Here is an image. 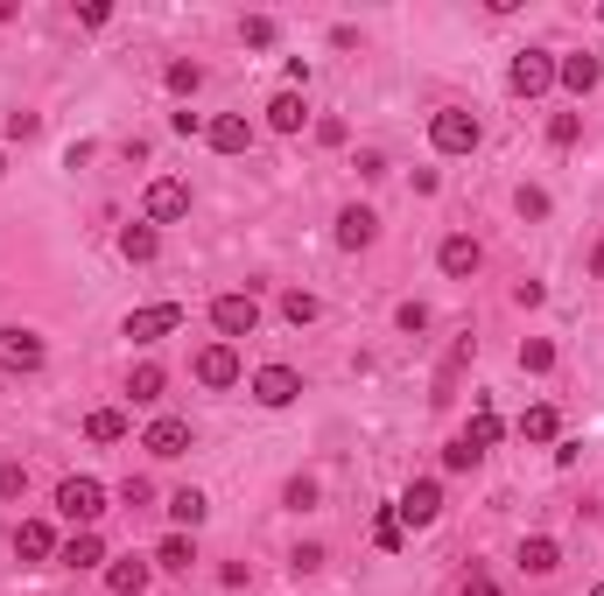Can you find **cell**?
<instances>
[{
    "label": "cell",
    "mask_w": 604,
    "mask_h": 596,
    "mask_svg": "<svg viewBox=\"0 0 604 596\" xmlns=\"http://www.w3.org/2000/svg\"><path fill=\"white\" fill-rule=\"evenodd\" d=\"M555 85H563V92H577V99H591L597 85H604V56H597V50H569V56H555Z\"/></svg>",
    "instance_id": "52a82bcc"
},
{
    "label": "cell",
    "mask_w": 604,
    "mask_h": 596,
    "mask_svg": "<svg viewBox=\"0 0 604 596\" xmlns=\"http://www.w3.org/2000/svg\"><path fill=\"white\" fill-rule=\"evenodd\" d=\"M211 323H218V337H226V345H232V337H254V331H260L254 288H226V295L211 302Z\"/></svg>",
    "instance_id": "7a4b0ae2"
},
{
    "label": "cell",
    "mask_w": 604,
    "mask_h": 596,
    "mask_svg": "<svg viewBox=\"0 0 604 596\" xmlns=\"http://www.w3.org/2000/svg\"><path fill=\"white\" fill-rule=\"evenodd\" d=\"M204 141H211L218 155H246V147H254V119L246 113H218L211 127H204Z\"/></svg>",
    "instance_id": "9a60e30c"
},
{
    "label": "cell",
    "mask_w": 604,
    "mask_h": 596,
    "mask_svg": "<svg viewBox=\"0 0 604 596\" xmlns=\"http://www.w3.org/2000/svg\"><path fill=\"white\" fill-rule=\"evenodd\" d=\"M521 569L527 575H555L563 569V547H555L549 533H535V541H521Z\"/></svg>",
    "instance_id": "7402d4cb"
},
{
    "label": "cell",
    "mask_w": 604,
    "mask_h": 596,
    "mask_svg": "<svg viewBox=\"0 0 604 596\" xmlns=\"http://www.w3.org/2000/svg\"><path fill=\"white\" fill-rule=\"evenodd\" d=\"M549 141H555V147H577V141H583V119H577V113H555V119H549Z\"/></svg>",
    "instance_id": "1f68e13d"
},
{
    "label": "cell",
    "mask_w": 604,
    "mask_h": 596,
    "mask_svg": "<svg viewBox=\"0 0 604 596\" xmlns=\"http://www.w3.org/2000/svg\"><path fill=\"white\" fill-rule=\"evenodd\" d=\"M303 119H309L303 92H288V85H282V92L268 99V127H274V133H303Z\"/></svg>",
    "instance_id": "ffe728a7"
},
{
    "label": "cell",
    "mask_w": 604,
    "mask_h": 596,
    "mask_svg": "<svg viewBox=\"0 0 604 596\" xmlns=\"http://www.w3.org/2000/svg\"><path fill=\"white\" fill-rule=\"evenodd\" d=\"M204 513H211V498H204L197 484L169 491V519H176V533H197V527H204Z\"/></svg>",
    "instance_id": "ac0fdd59"
},
{
    "label": "cell",
    "mask_w": 604,
    "mask_h": 596,
    "mask_svg": "<svg viewBox=\"0 0 604 596\" xmlns=\"http://www.w3.org/2000/svg\"><path fill=\"white\" fill-rule=\"evenodd\" d=\"M190 561H197V541H190V533H169V541L155 547V569H176V575H183Z\"/></svg>",
    "instance_id": "d4e9b609"
},
{
    "label": "cell",
    "mask_w": 604,
    "mask_h": 596,
    "mask_svg": "<svg viewBox=\"0 0 604 596\" xmlns=\"http://www.w3.org/2000/svg\"><path fill=\"white\" fill-rule=\"evenodd\" d=\"M169 331H183V302H149V309L127 316V337H134V345H162Z\"/></svg>",
    "instance_id": "30bf717a"
},
{
    "label": "cell",
    "mask_w": 604,
    "mask_h": 596,
    "mask_svg": "<svg viewBox=\"0 0 604 596\" xmlns=\"http://www.w3.org/2000/svg\"><path fill=\"white\" fill-rule=\"evenodd\" d=\"M345 133H351L345 119H317V141H323V147H337V141H345Z\"/></svg>",
    "instance_id": "f6af8a7d"
},
{
    "label": "cell",
    "mask_w": 604,
    "mask_h": 596,
    "mask_svg": "<svg viewBox=\"0 0 604 596\" xmlns=\"http://www.w3.org/2000/svg\"><path fill=\"white\" fill-rule=\"evenodd\" d=\"M288 569H296V575H317V569H323V547H317V541H303L296 555H288Z\"/></svg>",
    "instance_id": "f35d334b"
},
{
    "label": "cell",
    "mask_w": 604,
    "mask_h": 596,
    "mask_svg": "<svg viewBox=\"0 0 604 596\" xmlns=\"http://www.w3.org/2000/svg\"><path fill=\"white\" fill-rule=\"evenodd\" d=\"M162 386H169V379H162V365H134L127 393H134V407H155V400H162Z\"/></svg>",
    "instance_id": "4316f807"
},
{
    "label": "cell",
    "mask_w": 604,
    "mask_h": 596,
    "mask_svg": "<svg viewBox=\"0 0 604 596\" xmlns=\"http://www.w3.org/2000/svg\"><path fill=\"white\" fill-rule=\"evenodd\" d=\"M85 436H92V442H120L127 436V414L120 407H92V414H85Z\"/></svg>",
    "instance_id": "484cf974"
},
{
    "label": "cell",
    "mask_w": 604,
    "mask_h": 596,
    "mask_svg": "<svg viewBox=\"0 0 604 596\" xmlns=\"http://www.w3.org/2000/svg\"><path fill=\"white\" fill-rule=\"evenodd\" d=\"M506 85L521 99H541L555 85V50H513V70H506Z\"/></svg>",
    "instance_id": "5b68a950"
},
{
    "label": "cell",
    "mask_w": 604,
    "mask_h": 596,
    "mask_svg": "<svg viewBox=\"0 0 604 596\" xmlns=\"http://www.w3.org/2000/svg\"><path fill=\"white\" fill-rule=\"evenodd\" d=\"M555 365V345H549V337H527V345H521V372H549Z\"/></svg>",
    "instance_id": "4dcf8cb0"
},
{
    "label": "cell",
    "mask_w": 604,
    "mask_h": 596,
    "mask_svg": "<svg viewBox=\"0 0 604 596\" xmlns=\"http://www.w3.org/2000/svg\"><path fill=\"white\" fill-rule=\"evenodd\" d=\"M141 218H149V225H176V218H190V183H183V176H155L149 197H141Z\"/></svg>",
    "instance_id": "277c9868"
},
{
    "label": "cell",
    "mask_w": 604,
    "mask_h": 596,
    "mask_svg": "<svg viewBox=\"0 0 604 596\" xmlns=\"http://www.w3.org/2000/svg\"><path fill=\"white\" fill-rule=\"evenodd\" d=\"M190 442H197V436H190V422H176V414H162V422H149V436H141V450L169 464V456H183Z\"/></svg>",
    "instance_id": "5bb4252c"
},
{
    "label": "cell",
    "mask_w": 604,
    "mask_h": 596,
    "mask_svg": "<svg viewBox=\"0 0 604 596\" xmlns=\"http://www.w3.org/2000/svg\"><path fill=\"white\" fill-rule=\"evenodd\" d=\"M591 274L604 281V238H597V246H591Z\"/></svg>",
    "instance_id": "7dc6e473"
},
{
    "label": "cell",
    "mask_w": 604,
    "mask_h": 596,
    "mask_svg": "<svg viewBox=\"0 0 604 596\" xmlns=\"http://www.w3.org/2000/svg\"><path fill=\"white\" fill-rule=\"evenodd\" d=\"M56 513H64L70 527L92 533L99 513H106V484H99V477H64V484H56Z\"/></svg>",
    "instance_id": "6da1fadb"
},
{
    "label": "cell",
    "mask_w": 604,
    "mask_h": 596,
    "mask_svg": "<svg viewBox=\"0 0 604 596\" xmlns=\"http://www.w3.org/2000/svg\"><path fill=\"white\" fill-rule=\"evenodd\" d=\"M513 211H521V218H549V190L521 183V197H513Z\"/></svg>",
    "instance_id": "d6a6232c"
},
{
    "label": "cell",
    "mask_w": 604,
    "mask_h": 596,
    "mask_svg": "<svg viewBox=\"0 0 604 596\" xmlns=\"http://www.w3.org/2000/svg\"><path fill=\"white\" fill-rule=\"evenodd\" d=\"M162 85H169L176 99H190V92H197V85H204V64H190V56H176V64L162 70Z\"/></svg>",
    "instance_id": "83f0119b"
},
{
    "label": "cell",
    "mask_w": 604,
    "mask_h": 596,
    "mask_svg": "<svg viewBox=\"0 0 604 596\" xmlns=\"http://www.w3.org/2000/svg\"><path fill=\"white\" fill-rule=\"evenodd\" d=\"M373 541L387 547V555H394V547H401V513H394V505H387V513L373 519Z\"/></svg>",
    "instance_id": "836d02e7"
},
{
    "label": "cell",
    "mask_w": 604,
    "mask_h": 596,
    "mask_svg": "<svg viewBox=\"0 0 604 596\" xmlns=\"http://www.w3.org/2000/svg\"><path fill=\"white\" fill-rule=\"evenodd\" d=\"M78 22H85V28H106V22H113V8H106V0H85Z\"/></svg>",
    "instance_id": "60d3db41"
},
{
    "label": "cell",
    "mask_w": 604,
    "mask_h": 596,
    "mask_svg": "<svg viewBox=\"0 0 604 596\" xmlns=\"http://www.w3.org/2000/svg\"><path fill=\"white\" fill-rule=\"evenodd\" d=\"M42 133V113H8V141H36Z\"/></svg>",
    "instance_id": "8d00e7d4"
},
{
    "label": "cell",
    "mask_w": 604,
    "mask_h": 596,
    "mask_svg": "<svg viewBox=\"0 0 604 596\" xmlns=\"http://www.w3.org/2000/svg\"><path fill=\"white\" fill-rule=\"evenodd\" d=\"M0 176H8V155H0Z\"/></svg>",
    "instance_id": "c3c4849f"
},
{
    "label": "cell",
    "mask_w": 604,
    "mask_h": 596,
    "mask_svg": "<svg viewBox=\"0 0 604 596\" xmlns=\"http://www.w3.org/2000/svg\"><path fill=\"white\" fill-rule=\"evenodd\" d=\"M464 596H499V583H492V575H471V583H464Z\"/></svg>",
    "instance_id": "bcb514c9"
},
{
    "label": "cell",
    "mask_w": 604,
    "mask_h": 596,
    "mask_svg": "<svg viewBox=\"0 0 604 596\" xmlns=\"http://www.w3.org/2000/svg\"><path fill=\"white\" fill-rule=\"evenodd\" d=\"M246 393H254L260 407H296V400H303V372L296 365H260Z\"/></svg>",
    "instance_id": "8992f818"
},
{
    "label": "cell",
    "mask_w": 604,
    "mask_h": 596,
    "mask_svg": "<svg viewBox=\"0 0 604 596\" xmlns=\"http://www.w3.org/2000/svg\"><path fill=\"white\" fill-rule=\"evenodd\" d=\"M597 22H604V8H597Z\"/></svg>",
    "instance_id": "f907efd6"
},
{
    "label": "cell",
    "mask_w": 604,
    "mask_h": 596,
    "mask_svg": "<svg viewBox=\"0 0 604 596\" xmlns=\"http://www.w3.org/2000/svg\"><path fill=\"white\" fill-rule=\"evenodd\" d=\"M282 316H288V323H296V331H303V323H317V316H323V302H317V295H309V288H288V295H282Z\"/></svg>",
    "instance_id": "f1b7e54d"
},
{
    "label": "cell",
    "mask_w": 604,
    "mask_h": 596,
    "mask_svg": "<svg viewBox=\"0 0 604 596\" xmlns=\"http://www.w3.org/2000/svg\"><path fill=\"white\" fill-rule=\"evenodd\" d=\"M436 267H444L450 281H471V274H478V267H485V246H478V238H471V232H450L444 246H436Z\"/></svg>",
    "instance_id": "7c38bea8"
},
{
    "label": "cell",
    "mask_w": 604,
    "mask_h": 596,
    "mask_svg": "<svg viewBox=\"0 0 604 596\" xmlns=\"http://www.w3.org/2000/svg\"><path fill=\"white\" fill-rule=\"evenodd\" d=\"M240 345H226V337H218V345H204L197 351V386H211V393H226V386H240Z\"/></svg>",
    "instance_id": "9c48e42d"
},
{
    "label": "cell",
    "mask_w": 604,
    "mask_h": 596,
    "mask_svg": "<svg viewBox=\"0 0 604 596\" xmlns=\"http://www.w3.org/2000/svg\"><path fill=\"white\" fill-rule=\"evenodd\" d=\"M14 555L22 561H50L56 555V527L50 519H22V527H14Z\"/></svg>",
    "instance_id": "2e32d148"
},
{
    "label": "cell",
    "mask_w": 604,
    "mask_h": 596,
    "mask_svg": "<svg viewBox=\"0 0 604 596\" xmlns=\"http://www.w3.org/2000/svg\"><path fill=\"white\" fill-rule=\"evenodd\" d=\"M0 372H14V379L42 372V337L22 331V323H8V331H0Z\"/></svg>",
    "instance_id": "ba28073f"
},
{
    "label": "cell",
    "mask_w": 604,
    "mask_h": 596,
    "mask_svg": "<svg viewBox=\"0 0 604 596\" xmlns=\"http://www.w3.org/2000/svg\"><path fill=\"white\" fill-rule=\"evenodd\" d=\"M240 36H246V50H268V42H274V22H268V14H246Z\"/></svg>",
    "instance_id": "e575fe53"
},
{
    "label": "cell",
    "mask_w": 604,
    "mask_h": 596,
    "mask_svg": "<svg viewBox=\"0 0 604 596\" xmlns=\"http://www.w3.org/2000/svg\"><path fill=\"white\" fill-rule=\"evenodd\" d=\"M282 505H288V513H317V477H288Z\"/></svg>",
    "instance_id": "f546056e"
},
{
    "label": "cell",
    "mask_w": 604,
    "mask_h": 596,
    "mask_svg": "<svg viewBox=\"0 0 604 596\" xmlns=\"http://www.w3.org/2000/svg\"><path fill=\"white\" fill-rule=\"evenodd\" d=\"M380 238V211H365V204H345V211H337V246L345 252H365Z\"/></svg>",
    "instance_id": "4fadbf2b"
},
{
    "label": "cell",
    "mask_w": 604,
    "mask_h": 596,
    "mask_svg": "<svg viewBox=\"0 0 604 596\" xmlns=\"http://www.w3.org/2000/svg\"><path fill=\"white\" fill-rule=\"evenodd\" d=\"M120 498H127V505H149V498H155V484H149V477H127Z\"/></svg>",
    "instance_id": "ee69618b"
},
{
    "label": "cell",
    "mask_w": 604,
    "mask_h": 596,
    "mask_svg": "<svg viewBox=\"0 0 604 596\" xmlns=\"http://www.w3.org/2000/svg\"><path fill=\"white\" fill-rule=\"evenodd\" d=\"M478 113H464V106H444L429 119V141H436V155H471V147H478Z\"/></svg>",
    "instance_id": "3957f363"
},
{
    "label": "cell",
    "mask_w": 604,
    "mask_h": 596,
    "mask_svg": "<svg viewBox=\"0 0 604 596\" xmlns=\"http://www.w3.org/2000/svg\"><path fill=\"white\" fill-rule=\"evenodd\" d=\"M521 436L527 442H563V414H555L549 400H535V407L521 414Z\"/></svg>",
    "instance_id": "44dd1931"
},
{
    "label": "cell",
    "mask_w": 604,
    "mask_h": 596,
    "mask_svg": "<svg viewBox=\"0 0 604 596\" xmlns=\"http://www.w3.org/2000/svg\"><path fill=\"white\" fill-rule=\"evenodd\" d=\"M513 302H521V309H541V302H549V288H541V281H521V288H513Z\"/></svg>",
    "instance_id": "7bdbcfd3"
},
{
    "label": "cell",
    "mask_w": 604,
    "mask_h": 596,
    "mask_svg": "<svg viewBox=\"0 0 604 596\" xmlns=\"http://www.w3.org/2000/svg\"><path fill=\"white\" fill-rule=\"evenodd\" d=\"M56 555H64L70 569H99V561H106V541H99V533H70Z\"/></svg>",
    "instance_id": "cb8c5ba5"
},
{
    "label": "cell",
    "mask_w": 604,
    "mask_h": 596,
    "mask_svg": "<svg viewBox=\"0 0 604 596\" xmlns=\"http://www.w3.org/2000/svg\"><path fill=\"white\" fill-rule=\"evenodd\" d=\"M359 176H365V183H373V176H387V155H380V147H359Z\"/></svg>",
    "instance_id": "b9f144b4"
},
{
    "label": "cell",
    "mask_w": 604,
    "mask_h": 596,
    "mask_svg": "<svg viewBox=\"0 0 604 596\" xmlns=\"http://www.w3.org/2000/svg\"><path fill=\"white\" fill-rule=\"evenodd\" d=\"M162 252V232L149 225V218H141V225H120V260H134V267H149Z\"/></svg>",
    "instance_id": "d6986e66"
},
{
    "label": "cell",
    "mask_w": 604,
    "mask_h": 596,
    "mask_svg": "<svg viewBox=\"0 0 604 596\" xmlns=\"http://www.w3.org/2000/svg\"><path fill=\"white\" fill-rule=\"evenodd\" d=\"M591 596H604V583H597V589H591Z\"/></svg>",
    "instance_id": "681fc988"
},
{
    "label": "cell",
    "mask_w": 604,
    "mask_h": 596,
    "mask_svg": "<svg viewBox=\"0 0 604 596\" xmlns=\"http://www.w3.org/2000/svg\"><path fill=\"white\" fill-rule=\"evenodd\" d=\"M394 513H401V527H436V513H444V484H436V477H415Z\"/></svg>",
    "instance_id": "8fae6325"
},
{
    "label": "cell",
    "mask_w": 604,
    "mask_h": 596,
    "mask_svg": "<svg viewBox=\"0 0 604 596\" xmlns=\"http://www.w3.org/2000/svg\"><path fill=\"white\" fill-rule=\"evenodd\" d=\"M394 323H401L408 337H422V331H429V309H422V302H401V309H394Z\"/></svg>",
    "instance_id": "d590c367"
},
{
    "label": "cell",
    "mask_w": 604,
    "mask_h": 596,
    "mask_svg": "<svg viewBox=\"0 0 604 596\" xmlns=\"http://www.w3.org/2000/svg\"><path fill=\"white\" fill-rule=\"evenodd\" d=\"M499 436H506V428H499V414H492V400H485V393H478V414H471V428H464V442H471V450H478V456H485V450H492V442H499Z\"/></svg>",
    "instance_id": "603a6c76"
},
{
    "label": "cell",
    "mask_w": 604,
    "mask_h": 596,
    "mask_svg": "<svg viewBox=\"0 0 604 596\" xmlns=\"http://www.w3.org/2000/svg\"><path fill=\"white\" fill-rule=\"evenodd\" d=\"M149 583H155V561H141V555H127V561H113V569H106L113 596H141Z\"/></svg>",
    "instance_id": "e0dca14e"
},
{
    "label": "cell",
    "mask_w": 604,
    "mask_h": 596,
    "mask_svg": "<svg viewBox=\"0 0 604 596\" xmlns=\"http://www.w3.org/2000/svg\"><path fill=\"white\" fill-rule=\"evenodd\" d=\"M28 491V470L22 464H0V498H22Z\"/></svg>",
    "instance_id": "ab89813d"
},
{
    "label": "cell",
    "mask_w": 604,
    "mask_h": 596,
    "mask_svg": "<svg viewBox=\"0 0 604 596\" xmlns=\"http://www.w3.org/2000/svg\"><path fill=\"white\" fill-rule=\"evenodd\" d=\"M444 470H478V450H471V442H464V436H457V442H450V450H444Z\"/></svg>",
    "instance_id": "74e56055"
}]
</instances>
